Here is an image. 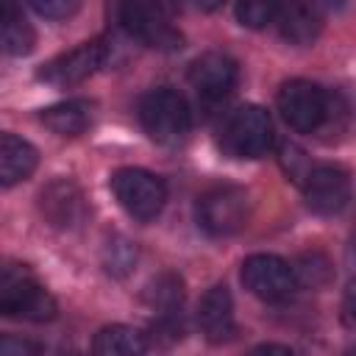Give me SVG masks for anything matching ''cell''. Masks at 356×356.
<instances>
[{
	"instance_id": "cell-1",
	"label": "cell",
	"mask_w": 356,
	"mask_h": 356,
	"mask_svg": "<svg viewBox=\"0 0 356 356\" xmlns=\"http://www.w3.org/2000/svg\"><path fill=\"white\" fill-rule=\"evenodd\" d=\"M0 312L6 317L42 323L56 317V300L25 264H8L0 275Z\"/></svg>"
},
{
	"instance_id": "cell-7",
	"label": "cell",
	"mask_w": 356,
	"mask_h": 356,
	"mask_svg": "<svg viewBox=\"0 0 356 356\" xmlns=\"http://www.w3.org/2000/svg\"><path fill=\"white\" fill-rule=\"evenodd\" d=\"M278 111L292 131L312 134L328 117V95L312 81L292 78L278 89Z\"/></svg>"
},
{
	"instance_id": "cell-13",
	"label": "cell",
	"mask_w": 356,
	"mask_h": 356,
	"mask_svg": "<svg viewBox=\"0 0 356 356\" xmlns=\"http://www.w3.org/2000/svg\"><path fill=\"white\" fill-rule=\"evenodd\" d=\"M197 325L209 342H225L234 337L236 325H234V300H231L228 286L217 284L200 298Z\"/></svg>"
},
{
	"instance_id": "cell-24",
	"label": "cell",
	"mask_w": 356,
	"mask_h": 356,
	"mask_svg": "<svg viewBox=\"0 0 356 356\" xmlns=\"http://www.w3.org/2000/svg\"><path fill=\"white\" fill-rule=\"evenodd\" d=\"M31 6L47 19H67L81 8V0H31Z\"/></svg>"
},
{
	"instance_id": "cell-11",
	"label": "cell",
	"mask_w": 356,
	"mask_h": 356,
	"mask_svg": "<svg viewBox=\"0 0 356 356\" xmlns=\"http://www.w3.org/2000/svg\"><path fill=\"white\" fill-rule=\"evenodd\" d=\"M39 211L44 214V220L53 228L72 231L86 220L89 206H86V197L75 181L56 178L39 192Z\"/></svg>"
},
{
	"instance_id": "cell-4",
	"label": "cell",
	"mask_w": 356,
	"mask_h": 356,
	"mask_svg": "<svg viewBox=\"0 0 356 356\" xmlns=\"http://www.w3.org/2000/svg\"><path fill=\"white\" fill-rule=\"evenodd\" d=\"M120 25L147 47H156V50L181 47V33L172 28L161 0H122Z\"/></svg>"
},
{
	"instance_id": "cell-26",
	"label": "cell",
	"mask_w": 356,
	"mask_h": 356,
	"mask_svg": "<svg viewBox=\"0 0 356 356\" xmlns=\"http://www.w3.org/2000/svg\"><path fill=\"white\" fill-rule=\"evenodd\" d=\"M256 353H292V348H286V345H261V348H256Z\"/></svg>"
},
{
	"instance_id": "cell-27",
	"label": "cell",
	"mask_w": 356,
	"mask_h": 356,
	"mask_svg": "<svg viewBox=\"0 0 356 356\" xmlns=\"http://www.w3.org/2000/svg\"><path fill=\"white\" fill-rule=\"evenodd\" d=\"M225 0H195V6H200V8H206V11H211V8H220Z\"/></svg>"
},
{
	"instance_id": "cell-6",
	"label": "cell",
	"mask_w": 356,
	"mask_h": 356,
	"mask_svg": "<svg viewBox=\"0 0 356 356\" xmlns=\"http://www.w3.org/2000/svg\"><path fill=\"white\" fill-rule=\"evenodd\" d=\"M273 145V122L261 106H239L222 125V147L236 159H259Z\"/></svg>"
},
{
	"instance_id": "cell-9",
	"label": "cell",
	"mask_w": 356,
	"mask_h": 356,
	"mask_svg": "<svg viewBox=\"0 0 356 356\" xmlns=\"http://www.w3.org/2000/svg\"><path fill=\"white\" fill-rule=\"evenodd\" d=\"M303 197L306 206L317 214H337L348 206L353 195L350 172L339 164H312L309 175L303 178Z\"/></svg>"
},
{
	"instance_id": "cell-25",
	"label": "cell",
	"mask_w": 356,
	"mask_h": 356,
	"mask_svg": "<svg viewBox=\"0 0 356 356\" xmlns=\"http://www.w3.org/2000/svg\"><path fill=\"white\" fill-rule=\"evenodd\" d=\"M36 350H39L36 345H31L25 339H14V337H6L0 342V353L3 356H19V353H36Z\"/></svg>"
},
{
	"instance_id": "cell-22",
	"label": "cell",
	"mask_w": 356,
	"mask_h": 356,
	"mask_svg": "<svg viewBox=\"0 0 356 356\" xmlns=\"http://www.w3.org/2000/svg\"><path fill=\"white\" fill-rule=\"evenodd\" d=\"M295 278L309 286H323L331 278V264L320 253H306V256H300V261L295 267Z\"/></svg>"
},
{
	"instance_id": "cell-15",
	"label": "cell",
	"mask_w": 356,
	"mask_h": 356,
	"mask_svg": "<svg viewBox=\"0 0 356 356\" xmlns=\"http://www.w3.org/2000/svg\"><path fill=\"white\" fill-rule=\"evenodd\" d=\"M39 153L31 142L14 136V134H3L0 139V181L3 186H14L19 181H25L33 170H36Z\"/></svg>"
},
{
	"instance_id": "cell-21",
	"label": "cell",
	"mask_w": 356,
	"mask_h": 356,
	"mask_svg": "<svg viewBox=\"0 0 356 356\" xmlns=\"http://www.w3.org/2000/svg\"><path fill=\"white\" fill-rule=\"evenodd\" d=\"M103 264L111 275H128L131 267L136 264V245L125 236H111L103 248Z\"/></svg>"
},
{
	"instance_id": "cell-16",
	"label": "cell",
	"mask_w": 356,
	"mask_h": 356,
	"mask_svg": "<svg viewBox=\"0 0 356 356\" xmlns=\"http://www.w3.org/2000/svg\"><path fill=\"white\" fill-rule=\"evenodd\" d=\"M42 122L58 136H78L92 122V103L89 100H64L42 111Z\"/></svg>"
},
{
	"instance_id": "cell-5",
	"label": "cell",
	"mask_w": 356,
	"mask_h": 356,
	"mask_svg": "<svg viewBox=\"0 0 356 356\" xmlns=\"http://www.w3.org/2000/svg\"><path fill=\"white\" fill-rule=\"evenodd\" d=\"M197 225L211 236H231L245 228L250 214L248 192L239 186H217L197 197Z\"/></svg>"
},
{
	"instance_id": "cell-23",
	"label": "cell",
	"mask_w": 356,
	"mask_h": 356,
	"mask_svg": "<svg viewBox=\"0 0 356 356\" xmlns=\"http://www.w3.org/2000/svg\"><path fill=\"white\" fill-rule=\"evenodd\" d=\"M281 156V167H284V172L292 178V181H298V184H303V178L309 175V170H312V161H309V156L298 147V145H281V150H278Z\"/></svg>"
},
{
	"instance_id": "cell-18",
	"label": "cell",
	"mask_w": 356,
	"mask_h": 356,
	"mask_svg": "<svg viewBox=\"0 0 356 356\" xmlns=\"http://www.w3.org/2000/svg\"><path fill=\"white\" fill-rule=\"evenodd\" d=\"M3 44L8 56H28L33 50V28L22 17V8L14 0H3Z\"/></svg>"
},
{
	"instance_id": "cell-19",
	"label": "cell",
	"mask_w": 356,
	"mask_h": 356,
	"mask_svg": "<svg viewBox=\"0 0 356 356\" xmlns=\"http://www.w3.org/2000/svg\"><path fill=\"white\" fill-rule=\"evenodd\" d=\"M145 303L156 314H181L184 303V281L175 273H161L145 286Z\"/></svg>"
},
{
	"instance_id": "cell-12",
	"label": "cell",
	"mask_w": 356,
	"mask_h": 356,
	"mask_svg": "<svg viewBox=\"0 0 356 356\" xmlns=\"http://www.w3.org/2000/svg\"><path fill=\"white\" fill-rule=\"evenodd\" d=\"M236 81H239V67H236V61L228 53H217V50L203 53L189 67V83H192V89L203 100H209V103L225 100L234 92Z\"/></svg>"
},
{
	"instance_id": "cell-3",
	"label": "cell",
	"mask_w": 356,
	"mask_h": 356,
	"mask_svg": "<svg viewBox=\"0 0 356 356\" xmlns=\"http://www.w3.org/2000/svg\"><path fill=\"white\" fill-rule=\"evenodd\" d=\"M111 192L117 203L134 217V220H153L164 209L167 186L159 175L142 170V167H122L111 175Z\"/></svg>"
},
{
	"instance_id": "cell-28",
	"label": "cell",
	"mask_w": 356,
	"mask_h": 356,
	"mask_svg": "<svg viewBox=\"0 0 356 356\" xmlns=\"http://www.w3.org/2000/svg\"><path fill=\"white\" fill-rule=\"evenodd\" d=\"M353 353H356V348H353Z\"/></svg>"
},
{
	"instance_id": "cell-2",
	"label": "cell",
	"mask_w": 356,
	"mask_h": 356,
	"mask_svg": "<svg viewBox=\"0 0 356 356\" xmlns=\"http://www.w3.org/2000/svg\"><path fill=\"white\" fill-rule=\"evenodd\" d=\"M139 122H142L145 134L153 142H159V145H178L189 134L192 117H189L186 100L175 89L161 86V89L147 92L139 100Z\"/></svg>"
},
{
	"instance_id": "cell-8",
	"label": "cell",
	"mask_w": 356,
	"mask_h": 356,
	"mask_svg": "<svg viewBox=\"0 0 356 356\" xmlns=\"http://www.w3.org/2000/svg\"><path fill=\"white\" fill-rule=\"evenodd\" d=\"M242 284L261 300H284L295 292V267L273 253H253L242 261Z\"/></svg>"
},
{
	"instance_id": "cell-10",
	"label": "cell",
	"mask_w": 356,
	"mask_h": 356,
	"mask_svg": "<svg viewBox=\"0 0 356 356\" xmlns=\"http://www.w3.org/2000/svg\"><path fill=\"white\" fill-rule=\"evenodd\" d=\"M108 58V44L100 39L83 42L78 47H72L70 53L56 56L53 61H47L39 70V81L50 83V86H75L81 81H86L89 75H95Z\"/></svg>"
},
{
	"instance_id": "cell-20",
	"label": "cell",
	"mask_w": 356,
	"mask_h": 356,
	"mask_svg": "<svg viewBox=\"0 0 356 356\" xmlns=\"http://www.w3.org/2000/svg\"><path fill=\"white\" fill-rule=\"evenodd\" d=\"M284 0H236V19L245 28L261 31L278 19Z\"/></svg>"
},
{
	"instance_id": "cell-14",
	"label": "cell",
	"mask_w": 356,
	"mask_h": 356,
	"mask_svg": "<svg viewBox=\"0 0 356 356\" xmlns=\"http://www.w3.org/2000/svg\"><path fill=\"white\" fill-rule=\"evenodd\" d=\"M275 22L289 44H312L323 31V11L317 0H284Z\"/></svg>"
},
{
	"instance_id": "cell-17",
	"label": "cell",
	"mask_w": 356,
	"mask_h": 356,
	"mask_svg": "<svg viewBox=\"0 0 356 356\" xmlns=\"http://www.w3.org/2000/svg\"><path fill=\"white\" fill-rule=\"evenodd\" d=\"M92 350L100 356H139L147 350V339L142 331L117 323V325H106L97 331Z\"/></svg>"
}]
</instances>
